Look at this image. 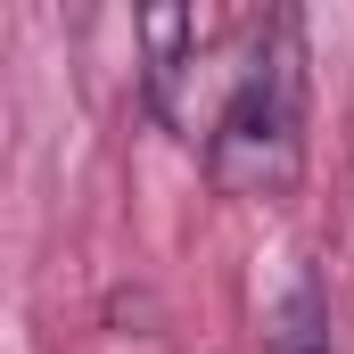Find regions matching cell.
<instances>
[{
    "mask_svg": "<svg viewBox=\"0 0 354 354\" xmlns=\"http://www.w3.org/2000/svg\"><path fill=\"white\" fill-rule=\"evenodd\" d=\"M206 174L223 198H288L305 174V50L297 17H272L256 33L248 75L231 83L223 115L206 124Z\"/></svg>",
    "mask_w": 354,
    "mask_h": 354,
    "instance_id": "cell-1",
    "label": "cell"
},
{
    "mask_svg": "<svg viewBox=\"0 0 354 354\" xmlns=\"http://www.w3.org/2000/svg\"><path fill=\"white\" fill-rule=\"evenodd\" d=\"M198 8H149L140 17V50H149V66H140V83H149V107L174 124V132H198V115H189V99L181 83L198 75Z\"/></svg>",
    "mask_w": 354,
    "mask_h": 354,
    "instance_id": "cell-2",
    "label": "cell"
},
{
    "mask_svg": "<svg viewBox=\"0 0 354 354\" xmlns=\"http://www.w3.org/2000/svg\"><path fill=\"white\" fill-rule=\"evenodd\" d=\"M264 354H330V313H322L313 272H297V288L280 297V313L264 330Z\"/></svg>",
    "mask_w": 354,
    "mask_h": 354,
    "instance_id": "cell-3",
    "label": "cell"
}]
</instances>
